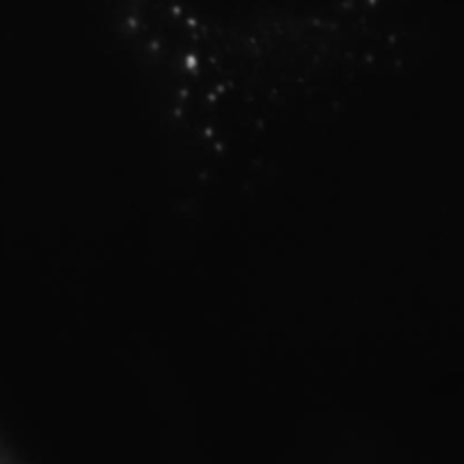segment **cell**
Returning a JSON list of instances; mask_svg holds the SVG:
<instances>
[{
	"mask_svg": "<svg viewBox=\"0 0 464 464\" xmlns=\"http://www.w3.org/2000/svg\"><path fill=\"white\" fill-rule=\"evenodd\" d=\"M0 464H27L3 429H0Z\"/></svg>",
	"mask_w": 464,
	"mask_h": 464,
	"instance_id": "1",
	"label": "cell"
}]
</instances>
